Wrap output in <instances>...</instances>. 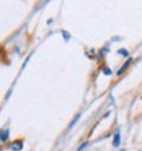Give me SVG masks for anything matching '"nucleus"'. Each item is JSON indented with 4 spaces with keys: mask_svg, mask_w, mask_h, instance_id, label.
Wrapping results in <instances>:
<instances>
[{
    "mask_svg": "<svg viewBox=\"0 0 142 151\" xmlns=\"http://www.w3.org/2000/svg\"><path fill=\"white\" fill-rule=\"evenodd\" d=\"M113 145H115V147H118V145H119V133H116V134H115V140H113Z\"/></svg>",
    "mask_w": 142,
    "mask_h": 151,
    "instance_id": "obj_3",
    "label": "nucleus"
},
{
    "mask_svg": "<svg viewBox=\"0 0 142 151\" xmlns=\"http://www.w3.org/2000/svg\"><path fill=\"white\" fill-rule=\"evenodd\" d=\"M8 136H9V131H8V128H3L2 131H0V142H3L8 139Z\"/></svg>",
    "mask_w": 142,
    "mask_h": 151,
    "instance_id": "obj_1",
    "label": "nucleus"
},
{
    "mask_svg": "<svg viewBox=\"0 0 142 151\" xmlns=\"http://www.w3.org/2000/svg\"><path fill=\"white\" fill-rule=\"evenodd\" d=\"M22 145H23V142L22 140H17V142H14V144L11 145V148L14 151H19V150H22Z\"/></svg>",
    "mask_w": 142,
    "mask_h": 151,
    "instance_id": "obj_2",
    "label": "nucleus"
}]
</instances>
